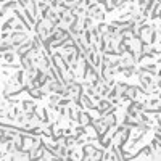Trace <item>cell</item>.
Instances as JSON below:
<instances>
[]
</instances>
